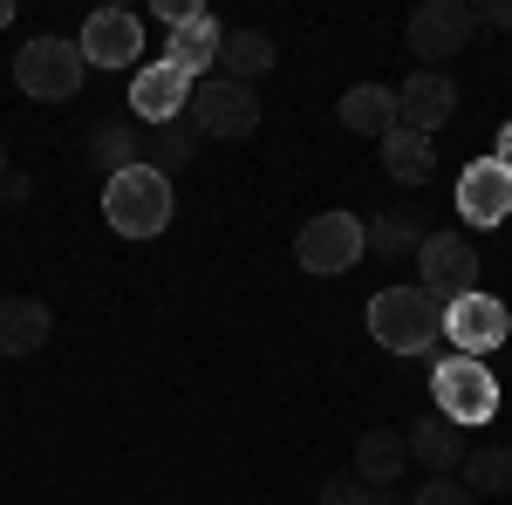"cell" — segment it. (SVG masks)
I'll use <instances>...</instances> for the list:
<instances>
[{
  "label": "cell",
  "instance_id": "cell-1",
  "mask_svg": "<svg viewBox=\"0 0 512 505\" xmlns=\"http://www.w3.org/2000/svg\"><path fill=\"white\" fill-rule=\"evenodd\" d=\"M171 212H178L171 178L151 171V164H130V171H117V178H103V219H110V233L158 239L164 226H171Z\"/></svg>",
  "mask_w": 512,
  "mask_h": 505
},
{
  "label": "cell",
  "instance_id": "cell-2",
  "mask_svg": "<svg viewBox=\"0 0 512 505\" xmlns=\"http://www.w3.org/2000/svg\"><path fill=\"white\" fill-rule=\"evenodd\" d=\"M369 335L390 355H424L444 335V308H437L424 287H383L369 301Z\"/></svg>",
  "mask_w": 512,
  "mask_h": 505
},
{
  "label": "cell",
  "instance_id": "cell-3",
  "mask_svg": "<svg viewBox=\"0 0 512 505\" xmlns=\"http://www.w3.org/2000/svg\"><path fill=\"white\" fill-rule=\"evenodd\" d=\"M89 76V62H82V48L69 35H35L21 41V55H14V82H21V96H35V103H69Z\"/></svg>",
  "mask_w": 512,
  "mask_h": 505
},
{
  "label": "cell",
  "instance_id": "cell-4",
  "mask_svg": "<svg viewBox=\"0 0 512 505\" xmlns=\"http://www.w3.org/2000/svg\"><path fill=\"white\" fill-rule=\"evenodd\" d=\"M431 410L437 417H451L458 430L472 424H492L499 417V383H492V369L478 362V355H451V362H437L431 369Z\"/></svg>",
  "mask_w": 512,
  "mask_h": 505
},
{
  "label": "cell",
  "instance_id": "cell-5",
  "mask_svg": "<svg viewBox=\"0 0 512 505\" xmlns=\"http://www.w3.org/2000/svg\"><path fill=\"white\" fill-rule=\"evenodd\" d=\"M472 35H478V14L465 0H424V7H410V21H403V41H410V55H417L424 69H444L451 55H465Z\"/></svg>",
  "mask_w": 512,
  "mask_h": 505
},
{
  "label": "cell",
  "instance_id": "cell-6",
  "mask_svg": "<svg viewBox=\"0 0 512 505\" xmlns=\"http://www.w3.org/2000/svg\"><path fill=\"white\" fill-rule=\"evenodd\" d=\"M185 117H192L198 137H253L260 130V96L246 89V82H226V76H205L192 82V103H185Z\"/></svg>",
  "mask_w": 512,
  "mask_h": 505
},
{
  "label": "cell",
  "instance_id": "cell-7",
  "mask_svg": "<svg viewBox=\"0 0 512 505\" xmlns=\"http://www.w3.org/2000/svg\"><path fill=\"white\" fill-rule=\"evenodd\" d=\"M417 287L431 294L437 308H451L458 294H472L478 287V253H472V239L465 233H437L417 246Z\"/></svg>",
  "mask_w": 512,
  "mask_h": 505
},
{
  "label": "cell",
  "instance_id": "cell-8",
  "mask_svg": "<svg viewBox=\"0 0 512 505\" xmlns=\"http://www.w3.org/2000/svg\"><path fill=\"white\" fill-rule=\"evenodd\" d=\"M294 260L301 273H349L362 260V219L355 212H321L294 233Z\"/></svg>",
  "mask_w": 512,
  "mask_h": 505
},
{
  "label": "cell",
  "instance_id": "cell-9",
  "mask_svg": "<svg viewBox=\"0 0 512 505\" xmlns=\"http://www.w3.org/2000/svg\"><path fill=\"white\" fill-rule=\"evenodd\" d=\"M76 48H82L89 69H137V55H144V21L123 14V7H96V14L82 21Z\"/></svg>",
  "mask_w": 512,
  "mask_h": 505
},
{
  "label": "cell",
  "instance_id": "cell-10",
  "mask_svg": "<svg viewBox=\"0 0 512 505\" xmlns=\"http://www.w3.org/2000/svg\"><path fill=\"white\" fill-rule=\"evenodd\" d=\"M451 117H458V82L444 76V69H417V76L396 89V130L437 137Z\"/></svg>",
  "mask_w": 512,
  "mask_h": 505
},
{
  "label": "cell",
  "instance_id": "cell-11",
  "mask_svg": "<svg viewBox=\"0 0 512 505\" xmlns=\"http://www.w3.org/2000/svg\"><path fill=\"white\" fill-rule=\"evenodd\" d=\"M458 219L478 226V233H492V226L512 219V171L499 164V157L465 164V178H458Z\"/></svg>",
  "mask_w": 512,
  "mask_h": 505
},
{
  "label": "cell",
  "instance_id": "cell-12",
  "mask_svg": "<svg viewBox=\"0 0 512 505\" xmlns=\"http://www.w3.org/2000/svg\"><path fill=\"white\" fill-rule=\"evenodd\" d=\"M444 335L458 342V355H485V349H499L512 335V314H506V301H492V294H458L451 308H444Z\"/></svg>",
  "mask_w": 512,
  "mask_h": 505
},
{
  "label": "cell",
  "instance_id": "cell-13",
  "mask_svg": "<svg viewBox=\"0 0 512 505\" xmlns=\"http://www.w3.org/2000/svg\"><path fill=\"white\" fill-rule=\"evenodd\" d=\"M185 103H192V76H178L171 62H144V69L130 76V110H137L144 130L178 123V117H185Z\"/></svg>",
  "mask_w": 512,
  "mask_h": 505
},
{
  "label": "cell",
  "instance_id": "cell-14",
  "mask_svg": "<svg viewBox=\"0 0 512 505\" xmlns=\"http://www.w3.org/2000/svg\"><path fill=\"white\" fill-rule=\"evenodd\" d=\"M424 239H431V212L424 205H383L376 219H362V253H376V260H403Z\"/></svg>",
  "mask_w": 512,
  "mask_h": 505
},
{
  "label": "cell",
  "instance_id": "cell-15",
  "mask_svg": "<svg viewBox=\"0 0 512 505\" xmlns=\"http://www.w3.org/2000/svg\"><path fill=\"white\" fill-rule=\"evenodd\" d=\"M403 444H410V458L431 471V478H458V465H465V430L451 424V417H437V410H424L417 424L403 430Z\"/></svg>",
  "mask_w": 512,
  "mask_h": 505
},
{
  "label": "cell",
  "instance_id": "cell-16",
  "mask_svg": "<svg viewBox=\"0 0 512 505\" xmlns=\"http://www.w3.org/2000/svg\"><path fill=\"white\" fill-rule=\"evenodd\" d=\"M219 41H226V28L198 7L192 21H178L171 28V48H164V62L178 69V76H192V82H205L212 76V62H219Z\"/></svg>",
  "mask_w": 512,
  "mask_h": 505
},
{
  "label": "cell",
  "instance_id": "cell-17",
  "mask_svg": "<svg viewBox=\"0 0 512 505\" xmlns=\"http://www.w3.org/2000/svg\"><path fill=\"white\" fill-rule=\"evenodd\" d=\"M55 328V314L35 294H0V355H35Z\"/></svg>",
  "mask_w": 512,
  "mask_h": 505
},
{
  "label": "cell",
  "instance_id": "cell-18",
  "mask_svg": "<svg viewBox=\"0 0 512 505\" xmlns=\"http://www.w3.org/2000/svg\"><path fill=\"white\" fill-rule=\"evenodd\" d=\"M335 117H342V130H355V137H390L396 130V89H383V82H355V89H342Z\"/></svg>",
  "mask_w": 512,
  "mask_h": 505
},
{
  "label": "cell",
  "instance_id": "cell-19",
  "mask_svg": "<svg viewBox=\"0 0 512 505\" xmlns=\"http://www.w3.org/2000/svg\"><path fill=\"white\" fill-rule=\"evenodd\" d=\"M403 465H410L403 430H362V437H355V478H362L369 492H390Z\"/></svg>",
  "mask_w": 512,
  "mask_h": 505
},
{
  "label": "cell",
  "instance_id": "cell-20",
  "mask_svg": "<svg viewBox=\"0 0 512 505\" xmlns=\"http://www.w3.org/2000/svg\"><path fill=\"white\" fill-rule=\"evenodd\" d=\"M274 62H280V48L260 28H226V41H219V76L226 82H246L253 89V76H267Z\"/></svg>",
  "mask_w": 512,
  "mask_h": 505
},
{
  "label": "cell",
  "instance_id": "cell-21",
  "mask_svg": "<svg viewBox=\"0 0 512 505\" xmlns=\"http://www.w3.org/2000/svg\"><path fill=\"white\" fill-rule=\"evenodd\" d=\"M137 144H144V123L137 117H103L89 130V164H96L103 178H117V171L137 164Z\"/></svg>",
  "mask_w": 512,
  "mask_h": 505
},
{
  "label": "cell",
  "instance_id": "cell-22",
  "mask_svg": "<svg viewBox=\"0 0 512 505\" xmlns=\"http://www.w3.org/2000/svg\"><path fill=\"white\" fill-rule=\"evenodd\" d=\"M198 157V130L192 117H178V123H158V130H144V144H137V164H151V171H178V164H192Z\"/></svg>",
  "mask_w": 512,
  "mask_h": 505
},
{
  "label": "cell",
  "instance_id": "cell-23",
  "mask_svg": "<svg viewBox=\"0 0 512 505\" xmlns=\"http://www.w3.org/2000/svg\"><path fill=\"white\" fill-rule=\"evenodd\" d=\"M458 485H465L472 499H499V492H512V451L506 444H472L465 465H458Z\"/></svg>",
  "mask_w": 512,
  "mask_h": 505
},
{
  "label": "cell",
  "instance_id": "cell-24",
  "mask_svg": "<svg viewBox=\"0 0 512 505\" xmlns=\"http://www.w3.org/2000/svg\"><path fill=\"white\" fill-rule=\"evenodd\" d=\"M431 164H437L431 137H410V130H390V137H383V171H390L396 185H424Z\"/></svg>",
  "mask_w": 512,
  "mask_h": 505
},
{
  "label": "cell",
  "instance_id": "cell-25",
  "mask_svg": "<svg viewBox=\"0 0 512 505\" xmlns=\"http://www.w3.org/2000/svg\"><path fill=\"white\" fill-rule=\"evenodd\" d=\"M410 505H478V499L458 485V478H424V485L410 492Z\"/></svg>",
  "mask_w": 512,
  "mask_h": 505
},
{
  "label": "cell",
  "instance_id": "cell-26",
  "mask_svg": "<svg viewBox=\"0 0 512 505\" xmlns=\"http://www.w3.org/2000/svg\"><path fill=\"white\" fill-rule=\"evenodd\" d=\"M362 499H369V485H362L355 471H335V478L321 485V505H362Z\"/></svg>",
  "mask_w": 512,
  "mask_h": 505
},
{
  "label": "cell",
  "instance_id": "cell-27",
  "mask_svg": "<svg viewBox=\"0 0 512 505\" xmlns=\"http://www.w3.org/2000/svg\"><path fill=\"white\" fill-rule=\"evenodd\" d=\"M472 14H478V28H512V0H485Z\"/></svg>",
  "mask_w": 512,
  "mask_h": 505
},
{
  "label": "cell",
  "instance_id": "cell-28",
  "mask_svg": "<svg viewBox=\"0 0 512 505\" xmlns=\"http://www.w3.org/2000/svg\"><path fill=\"white\" fill-rule=\"evenodd\" d=\"M35 192V185H28V178H21V171H7V178H0V205H21V198Z\"/></svg>",
  "mask_w": 512,
  "mask_h": 505
},
{
  "label": "cell",
  "instance_id": "cell-29",
  "mask_svg": "<svg viewBox=\"0 0 512 505\" xmlns=\"http://www.w3.org/2000/svg\"><path fill=\"white\" fill-rule=\"evenodd\" d=\"M492 157H499V164H506V171H512V123H506V130H499V151H492Z\"/></svg>",
  "mask_w": 512,
  "mask_h": 505
},
{
  "label": "cell",
  "instance_id": "cell-30",
  "mask_svg": "<svg viewBox=\"0 0 512 505\" xmlns=\"http://www.w3.org/2000/svg\"><path fill=\"white\" fill-rule=\"evenodd\" d=\"M362 505H403V499H390V492H369V499H362Z\"/></svg>",
  "mask_w": 512,
  "mask_h": 505
},
{
  "label": "cell",
  "instance_id": "cell-31",
  "mask_svg": "<svg viewBox=\"0 0 512 505\" xmlns=\"http://www.w3.org/2000/svg\"><path fill=\"white\" fill-rule=\"evenodd\" d=\"M7 21H14V0H0V28H7Z\"/></svg>",
  "mask_w": 512,
  "mask_h": 505
},
{
  "label": "cell",
  "instance_id": "cell-32",
  "mask_svg": "<svg viewBox=\"0 0 512 505\" xmlns=\"http://www.w3.org/2000/svg\"><path fill=\"white\" fill-rule=\"evenodd\" d=\"M0 178H7V151H0Z\"/></svg>",
  "mask_w": 512,
  "mask_h": 505
}]
</instances>
